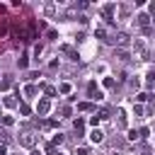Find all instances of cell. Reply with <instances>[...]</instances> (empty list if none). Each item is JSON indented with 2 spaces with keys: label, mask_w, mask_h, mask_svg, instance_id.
I'll return each instance as SVG.
<instances>
[{
  "label": "cell",
  "mask_w": 155,
  "mask_h": 155,
  "mask_svg": "<svg viewBox=\"0 0 155 155\" xmlns=\"http://www.w3.org/2000/svg\"><path fill=\"white\" fill-rule=\"evenodd\" d=\"M133 53H136L138 61H148V48H145L143 39H136V44H133Z\"/></svg>",
  "instance_id": "cell-1"
},
{
  "label": "cell",
  "mask_w": 155,
  "mask_h": 155,
  "mask_svg": "<svg viewBox=\"0 0 155 155\" xmlns=\"http://www.w3.org/2000/svg\"><path fill=\"white\" fill-rule=\"evenodd\" d=\"M19 145H24V148H34V145H36V136H34L31 131L22 133V136H19Z\"/></svg>",
  "instance_id": "cell-2"
},
{
  "label": "cell",
  "mask_w": 155,
  "mask_h": 155,
  "mask_svg": "<svg viewBox=\"0 0 155 155\" xmlns=\"http://www.w3.org/2000/svg\"><path fill=\"white\" fill-rule=\"evenodd\" d=\"M48 111H51V102H48V97H46V99H39V104H36V114L44 116V114H48Z\"/></svg>",
  "instance_id": "cell-3"
},
{
  "label": "cell",
  "mask_w": 155,
  "mask_h": 155,
  "mask_svg": "<svg viewBox=\"0 0 155 155\" xmlns=\"http://www.w3.org/2000/svg\"><path fill=\"white\" fill-rule=\"evenodd\" d=\"M87 94H90V99H94V102L104 97V94H102V90H97V85H94V82H90V85H87Z\"/></svg>",
  "instance_id": "cell-4"
},
{
  "label": "cell",
  "mask_w": 155,
  "mask_h": 155,
  "mask_svg": "<svg viewBox=\"0 0 155 155\" xmlns=\"http://www.w3.org/2000/svg\"><path fill=\"white\" fill-rule=\"evenodd\" d=\"M90 140H92V143H102V140H104V133H102L99 128H94V131L90 133Z\"/></svg>",
  "instance_id": "cell-5"
},
{
  "label": "cell",
  "mask_w": 155,
  "mask_h": 155,
  "mask_svg": "<svg viewBox=\"0 0 155 155\" xmlns=\"http://www.w3.org/2000/svg\"><path fill=\"white\" fill-rule=\"evenodd\" d=\"M136 22H138L140 27H145V29H148V22H150V17H148V15L143 12V15H138V17H136Z\"/></svg>",
  "instance_id": "cell-6"
},
{
  "label": "cell",
  "mask_w": 155,
  "mask_h": 155,
  "mask_svg": "<svg viewBox=\"0 0 155 155\" xmlns=\"http://www.w3.org/2000/svg\"><path fill=\"white\" fill-rule=\"evenodd\" d=\"M61 51H63V53H65V56H70V58H73V61H78V58H80V56H78V53H75V51H73V48H70V46H61Z\"/></svg>",
  "instance_id": "cell-7"
},
{
  "label": "cell",
  "mask_w": 155,
  "mask_h": 155,
  "mask_svg": "<svg viewBox=\"0 0 155 155\" xmlns=\"http://www.w3.org/2000/svg\"><path fill=\"white\" fill-rule=\"evenodd\" d=\"M116 116H119V119H116V121H119V126H121V128H126V111H124V109H119V111H116Z\"/></svg>",
  "instance_id": "cell-8"
},
{
  "label": "cell",
  "mask_w": 155,
  "mask_h": 155,
  "mask_svg": "<svg viewBox=\"0 0 155 155\" xmlns=\"http://www.w3.org/2000/svg\"><path fill=\"white\" fill-rule=\"evenodd\" d=\"M73 128H75V131H78V136H80V133H82V128H85V121H82V119H75V121H73Z\"/></svg>",
  "instance_id": "cell-9"
},
{
  "label": "cell",
  "mask_w": 155,
  "mask_h": 155,
  "mask_svg": "<svg viewBox=\"0 0 155 155\" xmlns=\"http://www.w3.org/2000/svg\"><path fill=\"white\" fill-rule=\"evenodd\" d=\"M19 114H22V116H29V114H31V109H29L24 102H19Z\"/></svg>",
  "instance_id": "cell-10"
},
{
  "label": "cell",
  "mask_w": 155,
  "mask_h": 155,
  "mask_svg": "<svg viewBox=\"0 0 155 155\" xmlns=\"http://www.w3.org/2000/svg\"><path fill=\"white\" fill-rule=\"evenodd\" d=\"M114 56H116V58H119V61H128V53H126V51H124V48H119V51H116V53H114Z\"/></svg>",
  "instance_id": "cell-11"
},
{
  "label": "cell",
  "mask_w": 155,
  "mask_h": 155,
  "mask_svg": "<svg viewBox=\"0 0 155 155\" xmlns=\"http://www.w3.org/2000/svg\"><path fill=\"white\" fill-rule=\"evenodd\" d=\"M24 94H27V97H34V94H36V87H34V85H27V87H24Z\"/></svg>",
  "instance_id": "cell-12"
},
{
  "label": "cell",
  "mask_w": 155,
  "mask_h": 155,
  "mask_svg": "<svg viewBox=\"0 0 155 155\" xmlns=\"http://www.w3.org/2000/svg\"><path fill=\"white\" fill-rule=\"evenodd\" d=\"M78 109H80V111H92V104H90V102H80Z\"/></svg>",
  "instance_id": "cell-13"
},
{
  "label": "cell",
  "mask_w": 155,
  "mask_h": 155,
  "mask_svg": "<svg viewBox=\"0 0 155 155\" xmlns=\"http://www.w3.org/2000/svg\"><path fill=\"white\" fill-rule=\"evenodd\" d=\"M58 92L68 94V92H70V82H63V85H58Z\"/></svg>",
  "instance_id": "cell-14"
},
{
  "label": "cell",
  "mask_w": 155,
  "mask_h": 155,
  "mask_svg": "<svg viewBox=\"0 0 155 155\" xmlns=\"http://www.w3.org/2000/svg\"><path fill=\"white\" fill-rule=\"evenodd\" d=\"M155 85V70H148V87Z\"/></svg>",
  "instance_id": "cell-15"
},
{
  "label": "cell",
  "mask_w": 155,
  "mask_h": 155,
  "mask_svg": "<svg viewBox=\"0 0 155 155\" xmlns=\"http://www.w3.org/2000/svg\"><path fill=\"white\" fill-rule=\"evenodd\" d=\"M131 15V5H121V17H128Z\"/></svg>",
  "instance_id": "cell-16"
},
{
  "label": "cell",
  "mask_w": 155,
  "mask_h": 155,
  "mask_svg": "<svg viewBox=\"0 0 155 155\" xmlns=\"http://www.w3.org/2000/svg\"><path fill=\"white\" fill-rule=\"evenodd\" d=\"M94 34H97V36H99V39H104V41H107V29H104V27H99V29H97V31H94Z\"/></svg>",
  "instance_id": "cell-17"
},
{
  "label": "cell",
  "mask_w": 155,
  "mask_h": 155,
  "mask_svg": "<svg viewBox=\"0 0 155 155\" xmlns=\"http://www.w3.org/2000/svg\"><path fill=\"white\" fill-rule=\"evenodd\" d=\"M10 82H12V80H10V75H5V78H2V82H0V87H2V90H7V87H10Z\"/></svg>",
  "instance_id": "cell-18"
},
{
  "label": "cell",
  "mask_w": 155,
  "mask_h": 155,
  "mask_svg": "<svg viewBox=\"0 0 155 155\" xmlns=\"http://www.w3.org/2000/svg\"><path fill=\"white\" fill-rule=\"evenodd\" d=\"M61 143H63V136H61V133H56V136H53V140H51V145H61Z\"/></svg>",
  "instance_id": "cell-19"
},
{
  "label": "cell",
  "mask_w": 155,
  "mask_h": 155,
  "mask_svg": "<svg viewBox=\"0 0 155 155\" xmlns=\"http://www.w3.org/2000/svg\"><path fill=\"white\" fill-rule=\"evenodd\" d=\"M17 104V99H12V97H5V107H15Z\"/></svg>",
  "instance_id": "cell-20"
},
{
  "label": "cell",
  "mask_w": 155,
  "mask_h": 155,
  "mask_svg": "<svg viewBox=\"0 0 155 155\" xmlns=\"http://www.w3.org/2000/svg\"><path fill=\"white\" fill-rule=\"evenodd\" d=\"M0 121H2L5 126H12V116H0Z\"/></svg>",
  "instance_id": "cell-21"
},
{
  "label": "cell",
  "mask_w": 155,
  "mask_h": 155,
  "mask_svg": "<svg viewBox=\"0 0 155 155\" xmlns=\"http://www.w3.org/2000/svg\"><path fill=\"white\" fill-rule=\"evenodd\" d=\"M0 143H7V131L0 128Z\"/></svg>",
  "instance_id": "cell-22"
},
{
  "label": "cell",
  "mask_w": 155,
  "mask_h": 155,
  "mask_svg": "<svg viewBox=\"0 0 155 155\" xmlns=\"http://www.w3.org/2000/svg\"><path fill=\"white\" fill-rule=\"evenodd\" d=\"M73 155H87V148H75Z\"/></svg>",
  "instance_id": "cell-23"
},
{
  "label": "cell",
  "mask_w": 155,
  "mask_h": 155,
  "mask_svg": "<svg viewBox=\"0 0 155 155\" xmlns=\"http://www.w3.org/2000/svg\"><path fill=\"white\" fill-rule=\"evenodd\" d=\"M17 65H19V68H27V56H22V58L17 61Z\"/></svg>",
  "instance_id": "cell-24"
},
{
  "label": "cell",
  "mask_w": 155,
  "mask_h": 155,
  "mask_svg": "<svg viewBox=\"0 0 155 155\" xmlns=\"http://www.w3.org/2000/svg\"><path fill=\"white\" fill-rule=\"evenodd\" d=\"M99 119H109V109H99Z\"/></svg>",
  "instance_id": "cell-25"
},
{
  "label": "cell",
  "mask_w": 155,
  "mask_h": 155,
  "mask_svg": "<svg viewBox=\"0 0 155 155\" xmlns=\"http://www.w3.org/2000/svg\"><path fill=\"white\" fill-rule=\"evenodd\" d=\"M99 121H102V119H99V114H94V116H92V119H90V124H92V126H97V124H99Z\"/></svg>",
  "instance_id": "cell-26"
},
{
  "label": "cell",
  "mask_w": 155,
  "mask_h": 155,
  "mask_svg": "<svg viewBox=\"0 0 155 155\" xmlns=\"http://www.w3.org/2000/svg\"><path fill=\"white\" fill-rule=\"evenodd\" d=\"M148 133H150V128H140V131H138V136H140V138H148Z\"/></svg>",
  "instance_id": "cell-27"
},
{
  "label": "cell",
  "mask_w": 155,
  "mask_h": 155,
  "mask_svg": "<svg viewBox=\"0 0 155 155\" xmlns=\"http://www.w3.org/2000/svg\"><path fill=\"white\" fill-rule=\"evenodd\" d=\"M138 138H140L138 131H131V133H128V140H138Z\"/></svg>",
  "instance_id": "cell-28"
},
{
  "label": "cell",
  "mask_w": 155,
  "mask_h": 155,
  "mask_svg": "<svg viewBox=\"0 0 155 155\" xmlns=\"http://www.w3.org/2000/svg\"><path fill=\"white\" fill-rule=\"evenodd\" d=\"M46 94L48 97H56V87H46Z\"/></svg>",
  "instance_id": "cell-29"
},
{
  "label": "cell",
  "mask_w": 155,
  "mask_h": 155,
  "mask_svg": "<svg viewBox=\"0 0 155 155\" xmlns=\"http://www.w3.org/2000/svg\"><path fill=\"white\" fill-rule=\"evenodd\" d=\"M148 97H150V94H145V92H140V94H138V97H136V99H138V102H145V99H148Z\"/></svg>",
  "instance_id": "cell-30"
},
{
  "label": "cell",
  "mask_w": 155,
  "mask_h": 155,
  "mask_svg": "<svg viewBox=\"0 0 155 155\" xmlns=\"http://www.w3.org/2000/svg\"><path fill=\"white\" fill-rule=\"evenodd\" d=\"M148 10H150V15H155V2H150V5H148Z\"/></svg>",
  "instance_id": "cell-31"
},
{
  "label": "cell",
  "mask_w": 155,
  "mask_h": 155,
  "mask_svg": "<svg viewBox=\"0 0 155 155\" xmlns=\"http://www.w3.org/2000/svg\"><path fill=\"white\" fill-rule=\"evenodd\" d=\"M0 155H7V150H5V145H0Z\"/></svg>",
  "instance_id": "cell-32"
},
{
  "label": "cell",
  "mask_w": 155,
  "mask_h": 155,
  "mask_svg": "<svg viewBox=\"0 0 155 155\" xmlns=\"http://www.w3.org/2000/svg\"><path fill=\"white\" fill-rule=\"evenodd\" d=\"M31 155H41V153H39V150H31Z\"/></svg>",
  "instance_id": "cell-33"
},
{
  "label": "cell",
  "mask_w": 155,
  "mask_h": 155,
  "mask_svg": "<svg viewBox=\"0 0 155 155\" xmlns=\"http://www.w3.org/2000/svg\"><path fill=\"white\" fill-rule=\"evenodd\" d=\"M53 155H63V153H53Z\"/></svg>",
  "instance_id": "cell-34"
},
{
  "label": "cell",
  "mask_w": 155,
  "mask_h": 155,
  "mask_svg": "<svg viewBox=\"0 0 155 155\" xmlns=\"http://www.w3.org/2000/svg\"><path fill=\"white\" fill-rule=\"evenodd\" d=\"M114 155H121V153H114Z\"/></svg>",
  "instance_id": "cell-35"
}]
</instances>
